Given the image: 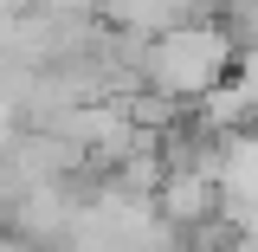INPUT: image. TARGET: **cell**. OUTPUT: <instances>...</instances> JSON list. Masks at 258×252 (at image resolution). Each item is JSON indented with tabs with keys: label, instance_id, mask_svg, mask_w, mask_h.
Segmentation results:
<instances>
[{
	"label": "cell",
	"instance_id": "cell-1",
	"mask_svg": "<svg viewBox=\"0 0 258 252\" xmlns=\"http://www.w3.org/2000/svg\"><path fill=\"white\" fill-rule=\"evenodd\" d=\"M232 39H226L220 13L207 7V13H194L187 26L161 32L155 45H149V65H142V91L155 97H174V104H200V97L226 84L232 78Z\"/></svg>",
	"mask_w": 258,
	"mask_h": 252
}]
</instances>
